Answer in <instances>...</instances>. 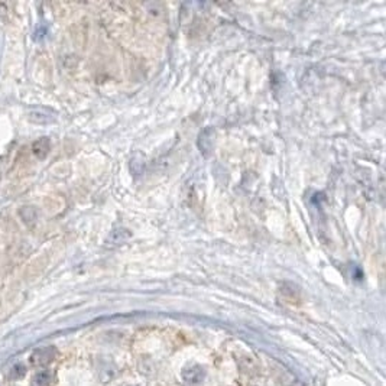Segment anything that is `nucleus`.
I'll return each mask as SVG.
<instances>
[{
	"mask_svg": "<svg viewBox=\"0 0 386 386\" xmlns=\"http://www.w3.org/2000/svg\"><path fill=\"white\" fill-rule=\"evenodd\" d=\"M28 119L32 123L45 125V123H51V122L55 120V113L51 112L49 109H45V107H32L28 112Z\"/></svg>",
	"mask_w": 386,
	"mask_h": 386,
	"instance_id": "1",
	"label": "nucleus"
},
{
	"mask_svg": "<svg viewBox=\"0 0 386 386\" xmlns=\"http://www.w3.org/2000/svg\"><path fill=\"white\" fill-rule=\"evenodd\" d=\"M32 151H34V155L38 156V158H45L48 155V151H49V140L48 137H41L38 139L34 145H32Z\"/></svg>",
	"mask_w": 386,
	"mask_h": 386,
	"instance_id": "2",
	"label": "nucleus"
},
{
	"mask_svg": "<svg viewBox=\"0 0 386 386\" xmlns=\"http://www.w3.org/2000/svg\"><path fill=\"white\" fill-rule=\"evenodd\" d=\"M48 353H51V348H41L38 351H35L34 356H32L34 363H37V365H45V363H48V362L52 359V356H54V354H49V356H48Z\"/></svg>",
	"mask_w": 386,
	"mask_h": 386,
	"instance_id": "3",
	"label": "nucleus"
},
{
	"mask_svg": "<svg viewBox=\"0 0 386 386\" xmlns=\"http://www.w3.org/2000/svg\"><path fill=\"white\" fill-rule=\"evenodd\" d=\"M35 382H37L38 386H48V384H49V375L46 372L39 373L38 376H37V379H35Z\"/></svg>",
	"mask_w": 386,
	"mask_h": 386,
	"instance_id": "4",
	"label": "nucleus"
}]
</instances>
